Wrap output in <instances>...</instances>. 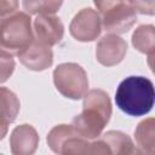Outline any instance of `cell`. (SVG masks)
Listing matches in <instances>:
<instances>
[{"mask_svg":"<svg viewBox=\"0 0 155 155\" xmlns=\"http://www.w3.org/2000/svg\"><path fill=\"white\" fill-rule=\"evenodd\" d=\"M34 33L38 41L51 47L63 39L64 25L54 15H38L34 19Z\"/></svg>","mask_w":155,"mask_h":155,"instance_id":"obj_10","label":"cell"},{"mask_svg":"<svg viewBox=\"0 0 155 155\" xmlns=\"http://www.w3.org/2000/svg\"><path fill=\"white\" fill-rule=\"evenodd\" d=\"M137 22L136 11L125 2H120L105 13H103L102 27L105 31L111 34L127 33Z\"/></svg>","mask_w":155,"mask_h":155,"instance_id":"obj_7","label":"cell"},{"mask_svg":"<svg viewBox=\"0 0 155 155\" xmlns=\"http://www.w3.org/2000/svg\"><path fill=\"white\" fill-rule=\"evenodd\" d=\"M21 103L15 92L7 87H0V119L11 124L19 113Z\"/></svg>","mask_w":155,"mask_h":155,"instance_id":"obj_15","label":"cell"},{"mask_svg":"<svg viewBox=\"0 0 155 155\" xmlns=\"http://www.w3.org/2000/svg\"><path fill=\"white\" fill-rule=\"evenodd\" d=\"M19 62L29 70L42 71L48 69L53 63V53L50 46L38 41L36 39L18 54Z\"/></svg>","mask_w":155,"mask_h":155,"instance_id":"obj_9","label":"cell"},{"mask_svg":"<svg viewBox=\"0 0 155 155\" xmlns=\"http://www.w3.org/2000/svg\"><path fill=\"white\" fill-rule=\"evenodd\" d=\"M8 125L10 124H7L6 121L0 119V140H2L5 138V136H6L7 131H8Z\"/></svg>","mask_w":155,"mask_h":155,"instance_id":"obj_21","label":"cell"},{"mask_svg":"<svg viewBox=\"0 0 155 155\" xmlns=\"http://www.w3.org/2000/svg\"><path fill=\"white\" fill-rule=\"evenodd\" d=\"M10 145L13 155H31L38 149L39 134L29 124L16 126L10 136Z\"/></svg>","mask_w":155,"mask_h":155,"instance_id":"obj_11","label":"cell"},{"mask_svg":"<svg viewBox=\"0 0 155 155\" xmlns=\"http://www.w3.org/2000/svg\"><path fill=\"white\" fill-rule=\"evenodd\" d=\"M134 139L139 153L154 155L155 154V120L148 117L140 121L134 130Z\"/></svg>","mask_w":155,"mask_h":155,"instance_id":"obj_12","label":"cell"},{"mask_svg":"<svg viewBox=\"0 0 155 155\" xmlns=\"http://www.w3.org/2000/svg\"><path fill=\"white\" fill-rule=\"evenodd\" d=\"M33 40L31 18L27 12H16L0 21V56L18 57Z\"/></svg>","mask_w":155,"mask_h":155,"instance_id":"obj_4","label":"cell"},{"mask_svg":"<svg viewBox=\"0 0 155 155\" xmlns=\"http://www.w3.org/2000/svg\"><path fill=\"white\" fill-rule=\"evenodd\" d=\"M16 63L13 58L0 56V84L8 80V78L12 75L15 70Z\"/></svg>","mask_w":155,"mask_h":155,"instance_id":"obj_18","label":"cell"},{"mask_svg":"<svg viewBox=\"0 0 155 155\" xmlns=\"http://www.w3.org/2000/svg\"><path fill=\"white\" fill-rule=\"evenodd\" d=\"M127 53V42L117 34H107L96 46L97 61L104 67H113L122 62Z\"/></svg>","mask_w":155,"mask_h":155,"instance_id":"obj_8","label":"cell"},{"mask_svg":"<svg viewBox=\"0 0 155 155\" xmlns=\"http://www.w3.org/2000/svg\"><path fill=\"white\" fill-rule=\"evenodd\" d=\"M69 31L70 35L78 41H93L101 35L102 18L96 10L91 7L82 8L71 19Z\"/></svg>","mask_w":155,"mask_h":155,"instance_id":"obj_6","label":"cell"},{"mask_svg":"<svg viewBox=\"0 0 155 155\" xmlns=\"http://www.w3.org/2000/svg\"><path fill=\"white\" fill-rule=\"evenodd\" d=\"M128 5L142 15L153 16L155 13V0H127Z\"/></svg>","mask_w":155,"mask_h":155,"instance_id":"obj_17","label":"cell"},{"mask_svg":"<svg viewBox=\"0 0 155 155\" xmlns=\"http://www.w3.org/2000/svg\"><path fill=\"white\" fill-rule=\"evenodd\" d=\"M47 144L56 154H109L104 142L99 138L94 142L84 138L73 125H57L47 134Z\"/></svg>","mask_w":155,"mask_h":155,"instance_id":"obj_3","label":"cell"},{"mask_svg":"<svg viewBox=\"0 0 155 155\" xmlns=\"http://www.w3.org/2000/svg\"><path fill=\"white\" fill-rule=\"evenodd\" d=\"M101 139L107 145L109 154L128 155L137 151L132 139L121 131H108L101 137Z\"/></svg>","mask_w":155,"mask_h":155,"instance_id":"obj_13","label":"cell"},{"mask_svg":"<svg viewBox=\"0 0 155 155\" xmlns=\"http://www.w3.org/2000/svg\"><path fill=\"white\" fill-rule=\"evenodd\" d=\"M82 111L73 117L71 125L86 139L101 137L110 120L113 108L109 94L99 88L90 90L82 97Z\"/></svg>","mask_w":155,"mask_h":155,"instance_id":"obj_1","label":"cell"},{"mask_svg":"<svg viewBox=\"0 0 155 155\" xmlns=\"http://www.w3.org/2000/svg\"><path fill=\"white\" fill-rule=\"evenodd\" d=\"M18 10V0H0V21L16 13Z\"/></svg>","mask_w":155,"mask_h":155,"instance_id":"obj_19","label":"cell"},{"mask_svg":"<svg viewBox=\"0 0 155 155\" xmlns=\"http://www.w3.org/2000/svg\"><path fill=\"white\" fill-rule=\"evenodd\" d=\"M120 2H122V0H93L94 6L102 15L105 13L107 11H109L110 8H113L114 6L119 5Z\"/></svg>","mask_w":155,"mask_h":155,"instance_id":"obj_20","label":"cell"},{"mask_svg":"<svg viewBox=\"0 0 155 155\" xmlns=\"http://www.w3.org/2000/svg\"><path fill=\"white\" fill-rule=\"evenodd\" d=\"M63 4V0H23V8L28 15H53Z\"/></svg>","mask_w":155,"mask_h":155,"instance_id":"obj_16","label":"cell"},{"mask_svg":"<svg viewBox=\"0 0 155 155\" xmlns=\"http://www.w3.org/2000/svg\"><path fill=\"white\" fill-rule=\"evenodd\" d=\"M132 45L136 50L154 57L155 52V28L151 24L139 25L132 34Z\"/></svg>","mask_w":155,"mask_h":155,"instance_id":"obj_14","label":"cell"},{"mask_svg":"<svg viewBox=\"0 0 155 155\" xmlns=\"http://www.w3.org/2000/svg\"><path fill=\"white\" fill-rule=\"evenodd\" d=\"M155 91L151 80L144 76H128L116 88L115 103L130 116H143L154 105Z\"/></svg>","mask_w":155,"mask_h":155,"instance_id":"obj_2","label":"cell"},{"mask_svg":"<svg viewBox=\"0 0 155 155\" xmlns=\"http://www.w3.org/2000/svg\"><path fill=\"white\" fill-rule=\"evenodd\" d=\"M56 90L65 98L81 99L88 91V78L78 63H62L53 70Z\"/></svg>","mask_w":155,"mask_h":155,"instance_id":"obj_5","label":"cell"}]
</instances>
